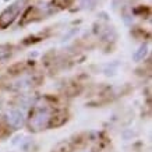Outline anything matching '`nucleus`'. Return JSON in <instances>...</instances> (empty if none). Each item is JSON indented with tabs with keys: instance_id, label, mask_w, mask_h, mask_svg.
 Returning a JSON list of instances; mask_svg holds the SVG:
<instances>
[{
	"instance_id": "nucleus-1",
	"label": "nucleus",
	"mask_w": 152,
	"mask_h": 152,
	"mask_svg": "<svg viewBox=\"0 0 152 152\" xmlns=\"http://www.w3.org/2000/svg\"><path fill=\"white\" fill-rule=\"evenodd\" d=\"M52 119V113L48 107H38L29 119V129L34 131L45 130Z\"/></svg>"
},
{
	"instance_id": "nucleus-2",
	"label": "nucleus",
	"mask_w": 152,
	"mask_h": 152,
	"mask_svg": "<svg viewBox=\"0 0 152 152\" xmlns=\"http://www.w3.org/2000/svg\"><path fill=\"white\" fill-rule=\"evenodd\" d=\"M21 6H23V3H21V0H18V1L13 3L11 6H9L3 13L0 14V27L6 28L7 25L13 23L14 20L18 17L20 11H21Z\"/></svg>"
},
{
	"instance_id": "nucleus-3",
	"label": "nucleus",
	"mask_w": 152,
	"mask_h": 152,
	"mask_svg": "<svg viewBox=\"0 0 152 152\" xmlns=\"http://www.w3.org/2000/svg\"><path fill=\"white\" fill-rule=\"evenodd\" d=\"M24 120H25L24 113L21 110H18V109H11V110H9L6 113V121L13 129H17V130L21 129L24 126Z\"/></svg>"
},
{
	"instance_id": "nucleus-4",
	"label": "nucleus",
	"mask_w": 152,
	"mask_h": 152,
	"mask_svg": "<svg viewBox=\"0 0 152 152\" xmlns=\"http://www.w3.org/2000/svg\"><path fill=\"white\" fill-rule=\"evenodd\" d=\"M34 85V78L31 75H21L18 78L13 81L11 83V89L13 91H17V92H24V91H28V89H31Z\"/></svg>"
},
{
	"instance_id": "nucleus-5",
	"label": "nucleus",
	"mask_w": 152,
	"mask_h": 152,
	"mask_svg": "<svg viewBox=\"0 0 152 152\" xmlns=\"http://www.w3.org/2000/svg\"><path fill=\"white\" fill-rule=\"evenodd\" d=\"M147 53H148V46H147V45H141L137 50L134 52L133 60H134V61H141V60L147 56Z\"/></svg>"
},
{
	"instance_id": "nucleus-6",
	"label": "nucleus",
	"mask_w": 152,
	"mask_h": 152,
	"mask_svg": "<svg viewBox=\"0 0 152 152\" xmlns=\"http://www.w3.org/2000/svg\"><path fill=\"white\" fill-rule=\"evenodd\" d=\"M98 0H81L80 1V4L83 9H94L95 6H96Z\"/></svg>"
},
{
	"instance_id": "nucleus-7",
	"label": "nucleus",
	"mask_w": 152,
	"mask_h": 152,
	"mask_svg": "<svg viewBox=\"0 0 152 152\" xmlns=\"http://www.w3.org/2000/svg\"><path fill=\"white\" fill-rule=\"evenodd\" d=\"M9 55H10V52H9V50H6V48L0 46V60L6 59V57H7Z\"/></svg>"
},
{
	"instance_id": "nucleus-8",
	"label": "nucleus",
	"mask_w": 152,
	"mask_h": 152,
	"mask_svg": "<svg viewBox=\"0 0 152 152\" xmlns=\"http://www.w3.org/2000/svg\"><path fill=\"white\" fill-rule=\"evenodd\" d=\"M121 4V0H112V9L117 10V7Z\"/></svg>"
}]
</instances>
